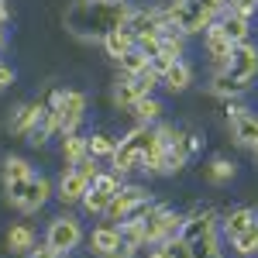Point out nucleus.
<instances>
[{
	"instance_id": "26",
	"label": "nucleus",
	"mask_w": 258,
	"mask_h": 258,
	"mask_svg": "<svg viewBox=\"0 0 258 258\" xmlns=\"http://www.w3.org/2000/svg\"><path fill=\"white\" fill-rule=\"evenodd\" d=\"M162 100H155V97H141L135 107H131V114H135V120L138 124H159V117H162Z\"/></svg>"
},
{
	"instance_id": "33",
	"label": "nucleus",
	"mask_w": 258,
	"mask_h": 258,
	"mask_svg": "<svg viewBox=\"0 0 258 258\" xmlns=\"http://www.w3.org/2000/svg\"><path fill=\"white\" fill-rule=\"evenodd\" d=\"M152 210H155V203H152V197L138 200V203H135V207H131V210H127V214H124V217L117 220V227H127V224H141V220L148 217Z\"/></svg>"
},
{
	"instance_id": "4",
	"label": "nucleus",
	"mask_w": 258,
	"mask_h": 258,
	"mask_svg": "<svg viewBox=\"0 0 258 258\" xmlns=\"http://www.w3.org/2000/svg\"><path fill=\"white\" fill-rule=\"evenodd\" d=\"M4 189H7V203L14 210H21V214H35V210H41L52 200V182L45 176H31V179H24V182L4 186Z\"/></svg>"
},
{
	"instance_id": "34",
	"label": "nucleus",
	"mask_w": 258,
	"mask_h": 258,
	"mask_svg": "<svg viewBox=\"0 0 258 258\" xmlns=\"http://www.w3.org/2000/svg\"><path fill=\"white\" fill-rule=\"evenodd\" d=\"M165 255L169 258H193V248H189V241H182V238H169L165 244Z\"/></svg>"
},
{
	"instance_id": "15",
	"label": "nucleus",
	"mask_w": 258,
	"mask_h": 258,
	"mask_svg": "<svg viewBox=\"0 0 258 258\" xmlns=\"http://www.w3.org/2000/svg\"><path fill=\"white\" fill-rule=\"evenodd\" d=\"M214 231H217V214H214V210H200V214H189V217H182L179 238L193 244V241L207 238V234H214Z\"/></svg>"
},
{
	"instance_id": "43",
	"label": "nucleus",
	"mask_w": 258,
	"mask_h": 258,
	"mask_svg": "<svg viewBox=\"0 0 258 258\" xmlns=\"http://www.w3.org/2000/svg\"><path fill=\"white\" fill-rule=\"evenodd\" d=\"M4 41H7V35H4V28H0V48H4Z\"/></svg>"
},
{
	"instance_id": "14",
	"label": "nucleus",
	"mask_w": 258,
	"mask_h": 258,
	"mask_svg": "<svg viewBox=\"0 0 258 258\" xmlns=\"http://www.w3.org/2000/svg\"><path fill=\"white\" fill-rule=\"evenodd\" d=\"M124 31H131L135 38L148 35V31H165V14L155 7H131V14L124 21Z\"/></svg>"
},
{
	"instance_id": "17",
	"label": "nucleus",
	"mask_w": 258,
	"mask_h": 258,
	"mask_svg": "<svg viewBox=\"0 0 258 258\" xmlns=\"http://www.w3.org/2000/svg\"><path fill=\"white\" fill-rule=\"evenodd\" d=\"M41 114H45V107H41V103H21V107H14V114H11V120H7L11 135L28 138V135L35 131V124H38Z\"/></svg>"
},
{
	"instance_id": "36",
	"label": "nucleus",
	"mask_w": 258,
	"mask_h": 258,
	"mask_svg": "<svg viewBox=\"0 0 258 258\" xmlns=\"http://www.w3.org/2000/svg\"><path fill=\"white\" fill-rule=\"evenodd\" d=\"M227 7L238 11V14H244V18H251V14L258 11V0H227Z\"/></svg>"
},
{
	"instance_id": "5",
	"label": "nucleus",
	"mask_w": 258,
	"mask_h": 258,
	"mask_svg": "<svg viewBox=\"0 0 258 258\" xmlns=\"http://www.w3.org/2000/svg\"><path fill=\"white\" fill-rule=\"evenodd\" d=\"M83 241H86L83 224H80V217H73V214H59V217L48 224V231H45V244H48L52 251H59V255L76 251Z\"/></svg>"
},
{
	"instance_id": "37",
	"label": "nucleus",
	"mask_w": 258,
	"mask_h": 258,
	"mask_svg": "<svg viewBox=\"0 0 258 258\" xmlns=\"http://www.w3.org/2000/svg\"><path fill=\"white\" fill-rule=\"evenodd\" d=\"M172 62H176V59H172V55H165V52H159V55L152 59V69H155V73H159V76H162V73H165V69H169Z\"/></svg>"
},
{
	"instance_id": "27",
	"label": "nucleus",
	"mask_w": 258,
	"mask_h": 258,
	"mask_svg": "<svg viewBox=\"0 0 258 258\" xmlns=\"http://www.w3.org/2000/svg\"><path fill=\"white\" fill-rule=\"evenodd\" d=\"M86 155H90V148H86V138L83 135H62V162L66 165H76Z\"/></svg>"
},
{
	"instance_id": "32",
	"label": "nucleus",
	"mask_w": 258,
	"mask_h": 258,
	"mask_svg": "<svg viewBox=\"0 0 258 258\" xmlns=\"http://www.w3.org/2000/svg\"><path fill=\"white\" fill-rule=\"evenodd\" d=\"M234 172H238V169H234V162H231V159H214L210 165H207V179L217 182V186H220V182H231Z\"/></svg>"
},
{
	"instance_id": "10",
	"label": "nucleus",
	"mask_w": 258,
	"mask_h": 258,
	"mask_svg": "<svg viewBox=\"0 0 258 258\" xmlns=\"http://www.w3.org/2000/svg\"><path fill=\"white\" fill-rule=\"evenodd\" d=\"M224 73L251 86V83L258 80V45H251V41L234 45V52H231V59L224 66Z\"/></svg>"
},
{
	"instance_id": "8",
	"label": "nucleus",
	"mask_w": 258,
	"mask_h": 258,
	"mask_svg": "<svg viewBox=\"0 0 258 258\" xmlns=\"http://www.w3.org/2000/svg\"><path fill=\"white\" fill-rule=\"evenodd\" d=\"M155 86H162L155 69H148V73H141V76H120V83L114 86V103H117L120 110H131L141 97H152Z\"/></svg>"
},
{
	"instance_id": "3",
	"label": "nucleus",
	"mask_w": 258,
	"mask_h": 258,
	"mask_svg": "<svg viewBox=\"0 0 258 258\" xmlns=\"http://www.w3.org/2000/svg\"><path fill=\"white\" fill-rule=\"evenodd\" d=\"M155 145V124H138L131 127L124 138L117 141V152H114V172H131V169H145V159Z\"/></svg>"
},
{
	"instance_id": "44",
	"label": "nucleus",
	"mask_w": 258,
	"mask_h": 258,
	"mask_svg": "<svg viewBox=\"0 0 258 258\" xmlns=\"http://www.w3.org/2000/svg\"><path fill=\"white\" fill-rule=\"evenodd\" d=\"M251 152H255V159H258V145H255V148H251Z\"/></svg>"
},
{
	"instance_id": "16",
	"label": "nucleus",
	"mask_w": 258,
	"mask_h": 258,
	"mask_svg": "<svg viewBox=\"0 0 258 258\" xmlns=\"http://www.w3.org/2000/svg\"><path fill=\"white\" fill-rule=\"evenodd\" d=\"M217 28L224 31V38H231L234 45H241V41H248V35H251V18H244V14H238V11H220L217 14Z\"/></svg>"
},
{
	"instance_id": "29",
	"label": "nucleus",
	"mask_w": 258,
	"mask_h": 258,
	"mask_svg": "<svg viewBox=\"0 0 258 258\" xmlns=\"http://www.w3.org/2000/svg\"><path fill=\"white\" fill-rule=\"evenodd\" d=\"M86 148H90V155H97V159H114V152H117V138H110V135H86Z\"/></svg>"
},
{
	"instance_id": "41",
	"label": "nucleus",
	"mask_w": 258,
	"mask_h": 258,
	"mask_svg": "<svg viewBox=\"0 0 258 258\" xmlns=\"http://www.w3.org/2000/svg\"><path fill=\"white\" fill-rule=\"evenodd\" d=\"M11 21V7H7V0H0V28Z\"/></svg>"
},
{
	"instance_id": "35",
	"label": "nucleus",
	"mask_w": 258,
	"mask_h": 258,
	"mask_svg": "<svg viewBox=\"0 0 258 258\" xmlns=\"http://www.w3.org/2000/svg\"><path fill=\"white\" fill-rule=\"evenodd\" d=\"M69 169H76V172H83V176L90 179V182H93V179L100 176V169H97V155H86V159H80L76 165H69Z\"/></svg>"
},
{
	"instance_id": "23",
	"label": "nucleus",
	"mask_w": 258,
	"mask_h": 258,
	"mask_svg": "<svg viewBox=\"0 0 258 258\" xmlns=\"http://www.w3.org/2000/svg\"><path fill=\"white\" fill-rule=\"evenodd\" d=\"M100 45H103V52H107L110 59L120 62L127 52H131V48H135V35H131V31H124V28H117V31H110V35L100 41Z\"/></svg>"
},
{
	"instance_id": "30",
	"label": "nucleus",
	"mask_w": 258,
	"mask_h": 258,
	"mask_svg": "<svg viewBox=\"0 0 258 258\" xmlns=\"http://www.w3.org/2000/svg\"><path fill=\"white\" fill-rule=\"evenodd\" d=\"M152 69V59L141 52V48H131L124 59H120V73L124 76H141V73H148Z\"/></svg>"
},
{
	"instance_id": "38",
	"label": "nucleus",
	"mask_w": 258,
	"mask_h": 258,
	"mask_svg": "<svg viewBox=\"0 0 258 258\" xmlns=\"http://www.w3.org/2000/svg\"><path fill=\"white\" fill-rule=\"evenodd\" d=\"M28 258H66V255H59V251H52V248H48V244H35V248H31V251H28Z\"/></svg>"
},
{
	"instance_id": "1",
	"label": "nucleus",
	"mask_w": 258,
	"mask_h": 258,
	"mask_svg": "<svg viewBox=\"0 0 258 258\" xmlns=\"http://www.w3.org/2000/svg\"><path fill=\"white\" fill-rule=\"evenodd\" d=\"M127 14V0H76L66 11V28L83 41H103L110 31L124 28Z\"/></svg>"
},
{
	"instance_id": "11",
	"label": "nucleus",
	"mask_w": 258,
	"mask_h": 258,
	"mask_svg": "<svg viewBox=\"0 0 258 258\" xmlns=\"http://www.w3.org/2000/svg\"><path fill=\"white\" fill-rule=\"evenodd\" d=\"M227 124H231V135H234L238 145H244V148L258 145V114H251V107L231 103L227 107Z\"/></svg>"
},
{
	"instance_id": "13",
	"label": "nucleus",
	"mask_w": 258,
	"mask_h": 258,
	"mask_svg": "<svg viewBox=\"0 0 258 258\" xmlns=\"http://www.w3.org/2000/svg\"><path fill=\"white\" fill-rule=\"evenodd\" d=\"M86 189H90V179L66 165V169H62V179H59V189H55L59 203H62V207H76V203H83Z\"/></svg>"
},
{
	"instance_id": "21",
	"label": "nucleus",
	"mask_w": 258,
	"mask_h": 258,
	"mask_svg": "<svg viewBox=\"0 0 258 258\" xmlns=\"http://www.w3.org/2000/svg\"><path fill=\"white\" fill-rule=\"evenodd\" d=\"M255 220H258V217H255V210H251V207H234L231 214H224V220H220V231H224V238H227V241H234L241 231H244V227H251Z\"/></svg>"
},
{
	"instance_id": "20",
	"label": "nucleus",
	"mask_w": 258,
	"mask_h": 258,
	"mask_svg": "<svg viewBox=\"0 0 258 258\" xmlns=\"http://www.w3.org/2000/svg\"><path fill=\"white\" fill-rule=\"evenodd\" d=\"M159 83L169 90V93H182V90H189V83H193V69H189V62H186V59H176L159 76Z\"/></svg>"
},
{
	"instance_id": "28",
	"label": "nucleus",
	"mask_w": 258,
	"mask_h": 258,
	"mask_svg": "<svg viewBox=\"0 0 258 258\" xmlns=\"http://www.w3.org/2000/svg\"><path fill=\"white\" fill-rule=\"evenodd\" d=\"M231 248H234L241 258H255L258 255V220L251 224V227H244L238 238L231 241Z\"/></svg>"
},
{
	"instance_id": "45",
	"label": "nucleus",
	"mask_w": 258,
	"mask_h": 258,
	"mask_svg": "<svg viewBox=\"0 0 258 258\" xmlns=\"http://www.w3.org/2000/svg\"><path fill=\"white\" fill-rule=\"evenodd\" d=\"M214 258H224V255H214Z\"/></svg>"
},
{
	"instance_id": "6",
	"label": "nucleus",
	"mask_w": 258,
	"mask_h": 258,
	"mask_svg": "<svg viewBox=\"0 0 258 258\" xmlns=\"http://www.w3.org/2000/svg\"><path fill=\"white\" fill-rule=\"evenodd\" d=\"M124 186L120 182V172H100L93 182H90V189H86V197H83V214H90V217H103L107 214V207L114 203L117 197V189Z\"/></svg>"
},
{
	"instance_id": "22",
	"label": "nucleus",
	"mask_w": 258,
	"mask_h": 258,
	"mask_svg": "<svg viewBox=\"0 0 258 258\" xmlns=\"http://www.w3.org/2000/svg\"><path fill=\"white\" fill-rule=\"evenodd\" d=\"M251 86L248 83H241V80H234V76H227L224 69H217V76L210 80V93L214 97H224V100H238V97H244Z\"/></svg>"
},
{
	"instance_id": "2",
	"label": "nucleus",
	"mask_w": 258,
	"mask_h": 258,
	"mask_svg": "<svg viewBox=\"0 0 258 258\" xmlns=\"http://www.w3.org/2000/svg\"><path fill=\"white\" fill-rule=\"evenodd\" d=\"M165 28H176L179 35H207V28L217 21V11L207 7V0H172L165 11Z\"/></svg>"
},
{
	"instance_id": "18",
	"label": "nucleus",
	"mask_w": 258,
	"mask_h": 258,
	"mask_svg": "<svg viewBox=\"0 0 258 258\" xmlns=\"http://www.w3.org/2000/svg\"><path fill=\"white\" fill-rule=\"evenodd\" d=\"M145 197H148V189H145V186H138V182H131V186H120L117 197H114V203L107 207V214H103V217L117 224V220L124 217V214H127V210L138 203V200H145Z\"/></svg>"
},
{
	"instance_id": "31",
	"label": "nucleus",
	"mask_w": 258,
	"mask_h": 258,
	"mask_svg": "<svg viewBox=\"0 0 258 258\" xmlns=\"http://www.w3.org/2000/svg\"><path fill=\"white\" fill-rule=\"evenodd\" d=\"M162 52L172 59H182L186 55V35H179L176 28H165L162 31Z\"/></svg>"
},
{
	"instance_id": "25",
	"label": "nucleus",
	"mask_w": 258,
	"mask_h": 258,
	"mask_svg": "<svg viewBox=\"0 0 258 258\" xmlns=\"http://www.w3.org/2000/svg\"><path fill=\"white\" fill-rule=\"evenodd\" d=\"M0 179H4V186H14V182L31 179V162L21 159V155H7V159H4V172H0Z\"/></svg>"
},
{
	"instance_id": "42",
	"label": "nucleus",
	"mask_w": 258,
	"mask_h": 258,
	"mask_svg": "<svg viewBox=\"0 0 258 258\" xmlns=\"http://www.w3.org/2000/svg\"><path fill=\"white\" fill-rule=\"evenodd\" d=\"M148 258H169V255H165V248H162V244H155V248L148 251Z\"/></svg>"
},
{
	"instance_id": "9",
	"label": "nucleus",
	"mask_w": 258,
	"mask_h": 258,
	"mask_svg": "<svg viewBox=\"0 0 258 258\" xmlns=\"http://www.w3.org/2000/svg\"><path fill=\"white\" fill-rule=\"evenodd\" d=\"M141 227H145V244H165L169 238H179L182 217L172 214L169 207H155L148 217L141 220Z\"/></svg>"
},
{
	"instance_id": "12",
	"label": "nucleus",
	"mask_w": 258,
	"mask_h": 258,
	"mask_svg": "<svg viewBox=\"0 0 258 258\" xmlns=\"http://www.w3.org/2000/svg\"><path fill=\"white\" fill-rule=\"evenodd\" d=\"M86 251L90 255H100V258H110L114 251H117L120 244H124V234H120L117 224H100V227H93L90 231V238H86Z\"/></svg>"
},
{
	"instance_id": "7",
	"label": "nucleus",
	"mask_w": 258,
	"mask_h": 258,
	"mask_svg": "<svg viewBox=\"0 0 258 258\" xmlns=\"http://www.w3.org/2000/svg\"><path fill=\"white\" fill-rule=\"evenodd\" d=\"M48 107L59 114L62 135H76V127H80L83 117H86V97H83L80 90H55V93L48 97Z\"/></svg>"
},
{
	"instance_id": "40",
	"label": "nucleus",
	"mask_w": 258,
	"mask_h": 258,
	"mask_svg": "<svg viewBox=\"0 0 258 258\" xmlns=\"http://www.w3.org/2000/svg\"><path fill=\"white\" fill-rule=\"evenodd\" d=\"M135 251H138V248H131V244L124 241V244H120V248H117V251H114L110 258H135Z\"/></svg>"
},
{
	"instance_id": "19",
	"label": "nucleus",
	"mask_w": 258,
	"mask_h": 258,
	"mask_svg": "<svg viewBox=\"0 0 258 258\" xmlns=\"http://www.w3.org/2000/svg\"><path fill=\"white\" fill-rule=\"evenodd\" d=\"M203 41H207V55L217 62V69H224V66H227V59H231V52H234V41L224 38V31L217 28V21H214V24L207 28Z\"/></svg>"
},
{
	"instance_id": "39",
	"label": "nucleus",
	"mask_w": 258,
	"mask_h": 258,
	"mask_svg": "<svg viewBox=\"0 0 258 258\" xmlns=\"http://www.w3.org/2000/svg\"><path fill=\"white\" fill-rule=\"evenodd\" d=\"M11 83H14V69H11L7 62H0V90H7Z\"/></svg>"
},
{
	"instance_id": "24",
	"label": "nucleus",
	"mask_w": 258,
	"mask_h": 258,
	"mask_svg": "<svg viewBox=\"0 0 258 258\" xmlns=\"http://www.w3.org/2000/svg\"><path fill=\"white\" fill-rule=\"evenodd\" d=\"M31 248H35V231L28 224H14L7 231V251L11 255H28Z\"/></svg>"
}]
</instances>
